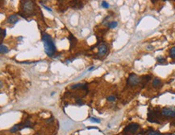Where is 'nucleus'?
I'll list each match as a JSON object with an SVG mask.
<instances>
[{
	"label": "nucleus",
	"instance_id": "obj_1",
	"mask_svg": "<svg viewBox=\"0 0 175 135\" xmlns=\"http://www.w3.org/2000/svg\"><path fill=\"white\" fill-rule=\"evenodd\" d=\"M42 42L44 44V52L48 56H52L56 52V46L49 35L42 32Z\"/></svg>",
	"mask_w": 175,
	"mask_h": 135
},
{
	"label": "nucleus",
	"instance_id": "obj_2",
	"mask_svg": "<svg viewBox=\"0 0 175 135\" xmlns=\"http://www.w3.org/2000/svg\"><path fill=\"white\" fill-rule=\"evenodd\" d=\"M138 129H139V125L137 123H131L128 126H126L123 130V133L125 134L124 135H131L137 131Z\"/></svg>",
	"mask_w": 175,
	"mask_h": 135
},
{
	"label": "nucleus",
	"instance_id": "obj_3",
	"mask_svg": "<svg viewBox=\"0 0 175 135\" xmlns=\"http://www.w3.org/2000/svg\"><path fill=\"white\" fill-rule=\"evenodd\" d=\"M140 81H141V78L139 77L138 76H136L134 73H131L129 75L128 78V85H130V86H135V85H137Z\"/></svg>",
	"mask_w": 175,
	"mask_h": 135
},
{
	"label": "nucleus",
	"instance_id": "obj_4",
	"mask_svg": "<svg viewBox=\"0 0 175 135\" xmlns=\"http://www.w3.org/2000/svg\"><path fill=\"white\" fill-rule=\"evenodd\" d=\"M23 11L26 14H31L34 9V3L32 1H24L22 4Z\"/></svg>",
	"mask_w": 175,
	"mask_h": 135
},
{
	"label": "nucleus",
	"instance_id": "obj_5",
	"mask_svg": "<svg viewBox=\"0 0 175 135\" xmlns=\"http://www.w3.org/2000/svg\"><path fill=\"white\" fill-rule=\"evenodd\" d=\"M161 113L166 117H175V107H165L161 109Z\"/></svg>",
	"mask_w": 175,
	"mask_h": 135
},
{
	"label": "nucleus",
	"instance_id": "obj_6",
	"mask_svg": "<svg viewBox=\"0 0 175 135\" xmlns=\"http://www.w3.org/2000/svg\"><path fill=\"white\" fill-rule=\"evenodd\" d=\"M107 45L106 44H102L99 47V52H98V56H103L107 53Z\"/></svg>",
	"mask_w": 175,
	"mask_h": 135
},
{
	"label": "nucleus",
	"instance_id": "obj_7",
	"mask_svg": "<svg viewBox=\"0 0 175 135\" xmlns=\"http://www.w3.org/2000/svg\"><path fill=\"white\" fill-rule=\"evenodd\" d=\"M18 21H19V19H18L17 16H16L15 15H11L8 16L7 19V22H8V23H11V24H15Z\"/></svg>",
	"mask_w": 175,
	"mask_h": 135
},
{
	"label": "nucleus",
	"instance_id": "obj_8",
	"mask_svg": "<svg viewBox=\"0 0 175 135\" xmlns=\"http://www.w3.org/2000/svg\"><path fill=\"white\" fill-rule=\"evenodd\" d=\"M20 126H21V124L15 125V126H14L12 128H11V130H10V131H11V133H15V132L19 131V130H20Z\"/></svg>",
	"mask_w": 175,
	"mask_h": 135
},
{
	"label": "nucleus",
	"instance_id": "obj_9",
	"mask_svg": "<svg viewBox=\"0 0 175 135\" xmlns=\"http://www.w3.org/2000/svg\"><path fill=\"white\" fill-rule=\"evenodd\" d=\"M160 85H161V80L160 79L155 78L153 81H152V86H153V87L156 88V87L159 86Z\"/></svg>",
	"mask_w": 175,
	"mask_h": 135
},
{
	"label": "nucleus",
	"instance_id": "obj_10",
	"mask_svg": "<svg viewBox=\"0 0 175 135\" xmlns=\"http://www.w3.org/2000/svg\"><path fill=\"white\" fill-rule=\"evenodd\" d=\"M8 48L7 47L5 46V45L3 44H1V47H0V52H1L2 54H6V53L8 52Z\"/></svg>",
	"mask_w": 175,
	"mask_h": 135
},
{
	"label": "nucleus",
	"instance_id": "obj_11",
	"mask_svg": "<svg viewBox=\"0 0 175 135\" xmlns=\"http://www.w3.org/2000/svg\"><path fill=\"white\" fill-rule=\"evenodd\" d=\"M117 26H118V22H115V21H113V22H109V24H108V27H109L110 28H111V29H114V28H115Z\"/></svg>",
	"mask_w": 175,
	"mask_h": 135
},
{
	"label": "nucleus",
	"instance_id": "obj_12",
	"mask_svg": "<svg viewBox=\"0 0 175 135\" xmlns=\"http://www.w3.org/2000/svg\"><path fill=\"white\" fill-rule=\"evenodd\" d=\"M170 56L172 59H175V47H173L170 50Z\"/></svg>",
	"mask_w": 175,
	"mask_h": 135
},
{
	"label": "nucleus",
	"instance_id": "obj_13",
	"mask_svg": "<svg viewBox=\"0 0 175 135\" xmlns=\"http://www.w3.org/2000/svg\"><path fill=\"white\" fill-rule=\"evenodd\" d=\"M83 85H82V84H76V85H72V86L70 87V89H79V88H82Z\"/></svg>",
	"mask_w": 175,
	"mask_h": 135
},
{
	"label": "nucleus",
	"instance_id": "obj_14",
	"mask_svg": "<svg viewBox=\"0 0 175 135\" xmlns=\"http://www.w3.org/2000/svg\"><path fill=\"white\" fill-rule=\"evenodd\" d=\"M107 100L110 102H112V101H115V100H116V97L115 96H110L107 98Z\"/></svg>",
	"mask_w": 175,
	"mask_h": 135
},
{
	"label": "nucleus",
	"instance_id": "obj_15",
	"mask_svg": "<svg viewBox=\"0 0 175 135\" xmlns=\"http://www.w3.org/2000/svg\"><path fill=\"white\" fill-rule=\"evenodd\" d=\"M90 121L91 122H94V123H100V122H101L99 119H98V118H95V117H90Z\"/></svg>",
	"mask_w": 175,
	"mask_h": 135
},
{
	"label": "nucleus",
	"instance_id": "obj_16",
	"mask_svg": "<svg viewBox=\"0 0 175 135\" xmlns=\"http://www.w3.org/2000/svg\"><path fill=\"white\" fill-rule=\"evenodd\" d=\"M0 32H1V40H3V38H5V36H6V30L1 29Z\"/></svg>",
	"mask_w": 175,
	"mask_h": 135
},
{
	"label": "nucleus",
	"instance_id": "obj_17",
	"mask_svg": "<svg viewBox=\"0 0 175 135\" xmlns=\"http://www.w3.org/2000/svg\"><path fill=\"white\" fill-rule=\"evenodd\" d=\"M102 7H104V8H108L109 7V4L107 3V2L103 1V2H102Z\"/></svg>",
	"mask_w": 175,
	"mask_h": 135
},
{
	"label": "nucleus",
	"instance_id": "obj_18",
	"mask_svg": "<svg viewBox=\"0 0 175 135\" xmlns=\"http://www.w3.org/2000/svg\"><path fill=\"white\" fill-rule=\"evenodd\" d=\"M148 135H161V134L159 132H156V131H152V132H149V133H148Z\"/></svg>",
	"mask_w": 175,
	"mask_h": 135
},
{
	"label": "nucleus",
	"instance_id": "obj_19",
	"mask_svg": "<svg viewBox=\"0 0 175 135\" xmlns=\"http://www.w3.org/2000/svg\"><path fill=\"white\" fill-rule=\"evenodd\" d=\"M157 60H158V62H160V63H163L166 61V59H165L164 57H158Z\"/></svg>",
	"mask_w": 175,
	"mask_h": 135
},
{
	"label": "nucleus",
	"instance_id": "obj_20",
	"mask_svg": "<svg viewBox=\"0 0 175 135\" xmlns=\"http://www.w3.org/2000/svg\"><path fill=\"white\" fill-rule=\"evenodd\" d=\"M76 102H77V104L79 105H83V102L82 101V100H81V99H78L76 101Z\"/></svg>",
	"mask_w": 175,
	"mask_h": 135
},
{
	"label": "nucleus",
	"instance_id": "obj_21",
	"mask_svg": "<svg viewBox=\"0 0 175 135\" xmlns=\"http://www.w3.org/2000/svg\"><path fill=\"white\" fill-rule=\"evenodd\" d=\"M46 122H47V123H51V122H53V118H52V117L48 118V119L47 120Z\"/></svg>",
	"mask_w": 175,
	"mask_h": 135
},
{
	"label": "nucleus",
	"instance_id": "obj_22",
	"mask_svg": "<svg viewBox=\"0 0 175 135\" xmlns=\"http://www.w3.org/2000/svg\"><path fill=\"white\" fill-rule=\"evenodd\" d=\"M42 6H43V7H44V8H45V9L47 10V11H50V12H52V10H51V8H49V7H46V6H44V5H43V4H42Z\"/></svg>",
	"mask_w": 175,
	"mask_h": 135
},
{
	"label": "nucleus",
	"instance_id": "obj_23",
	"mask_svg": "<svg viewBox=\"0 0 175 135\" xmlns=\"http://www.w3.org/2000/svg\"><path fill=\"white\" fill-rule=\"evenodd\" d=\"M94 68H95V66H92V67H90V68L88 69V71H89V72H90V71H92Z\"/></svg>",
	"mask_w": 175,
	"mask_h": 135
},
{
	"label": "nucleus",
	"instance_id": "obj_24",
	"mask_svg": "<svg viewBox=\"0 0 175 135\" xmlns=\"http://www.w3.org/2000/svg\"><path fill=\"white\" fill-rule=\"evenodd\" d=\"M152 48H152V46H148V48H147V49H148V50H152Z\"/></svg>",
	"mask_w": 175,
	"mask_h": 135
},
{
	"label": "nucleus",
	"instance_id": "obj_25",
	"mask_svg": "<svg viewBox=\"0 0 175 135\" xmlns=\"http://www.w3.org/2000/svg\"><path fill=\"white\" fill-rule=\"evenodd\" d=\"M54 94H55V92H52V93H51V96H53V95H54Z\"/></svg>",
	"mask_w": 175,
	"mask_h": 135
},
{
	"label": "nucleus",
	"instance_id": "obj_26",
	"mask_svg": "<svg viewBox=\"0 0 175 135\" xmlns=\"http://www.w3.org/2000/svg\"><path fill=\"white\" fill-rule=\"evenodd\" d=\"M167 135H174V134H167Z\"/></svg>",
	"mask_w": 175,
	"mask_h": 135
}]
</instances>
